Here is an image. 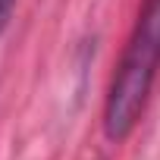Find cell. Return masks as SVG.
I'll return each instance as SVG.
<instances>
[{"label": "cell", "mask_w": 160, "mask_h": 160, "mask_svg": "<svg viewBox=\"0 0 160 160\" xmlns=\"http://www.w3.org/2000/svg\"><path fill=\"white\" fill-rule=\"evenodd\" d=\"M160 66V0H151L135 22V32L126 44V53L116 66V75L104 104V132L110 141H122L151 94L154 75Z\"/></svg>", "instance_id": "1"}, {"label": "cell", "mask_w": 160, "mask_h": 160, "mask_svg": "<svg viewBox=\"0 0 160 160\" xmlns=\"http://www.w3.org/2000/svg\"><path fill=\"white\" fill-rule=\"evenodd\" d=\"M13 3H16V0H0V35L7 32V22L13 16Z\"/></svg>", "instance_id": "2"}]
</instances>
